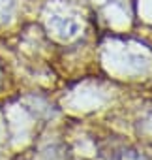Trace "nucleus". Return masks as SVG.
<instances>
[{"label": "nucleus", "instance_id": "obj_1", "mask_svg": "<svg viewBox=\"0 0 152 160\" xmlns=\"http://www.w3.org/2000/svg\"><path fill=\"white\" fill-rule=\"evenodd\" d=\"M6 2L8 0H0V23H4L6 21V17H8V10H6Z\"/></svg>", "mask_w": 152, "mask_h": 160}]
</instances>
